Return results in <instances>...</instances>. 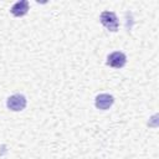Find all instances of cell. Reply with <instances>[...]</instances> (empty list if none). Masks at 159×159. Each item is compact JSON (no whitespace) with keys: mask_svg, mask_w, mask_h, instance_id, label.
<instances>
[{"mask_svg":"<svg viewBox=\"0 0 159 159\" xmlns=\"http://www.w3.org/2000/svg\"><path fill=\"white\" fill-rule=\"evenodd\" d=\"M127 62V57L123 52L114 51L108 55L107 57V65L113 67V68H122Z\"/></svg>","mask_w":159,"mask_h":159,"instance_id":"obj_3","label":"cell"},{"mask_svg":"<svg viewBox=\"0 0 159 159\" xmlns=\"http://www.w3.org/2000/svg\"><path fill=\"white\" fill-rule=\"evenodd\" d=\"M11 14L16 17H20V16H24L27 14L29 11V1L27 0H20L17 2H15L11 7Z\"/></svg>","mask_w":159,"mask_h":159,"instance_id":"obj_5","label":"cell"},{"mask_svg":"<svg viewBox=\"0 0 159 159\" xmlns=\"http://www.w3.org/2000/svg\"><path fill=\"white\" fill-rule=\"evenodd\" d=\"M113 102H114V98H113V96H111V94H108V93H101V94H98L97 97H96V99H94V104H96V107L98 108V109H108L112 104H113Z\"/></svg>","mask_w":159,"mask_h":159,"instance_id":"obj_4","label":"cell"},{"mask_svg":"<svg viewBox=\"0 0 159 159\" xmlns=\"http://www.w3.org/2000/svg\"><path fill=\"white\" fill-rule=\"evenodd\" d=\"M6 106H7L9 109H11L14 112L22 111L26 107V98L22 94H12L7 98Z\"/></svg>","mask_w":159,"mask_h":159,"instance_id":"obj_2","label":"cell"},{"mask_svg":"<svg viewBox=\"0 0 159 159\" xmlns=\"http://www.w3.org/2000/svg\"><path fill=\"white\" fill-rule=\"evenodd\" d=\"M99 20H101V24L107 30H109L112 32L118 30L119 24H118V19H117L114 12H112V11H103L101 14V16H99Z\"/></svg>","mask_w":159,"mask_h":159,"instance_id":"obj_1","label":"cell"}]
</instances>
